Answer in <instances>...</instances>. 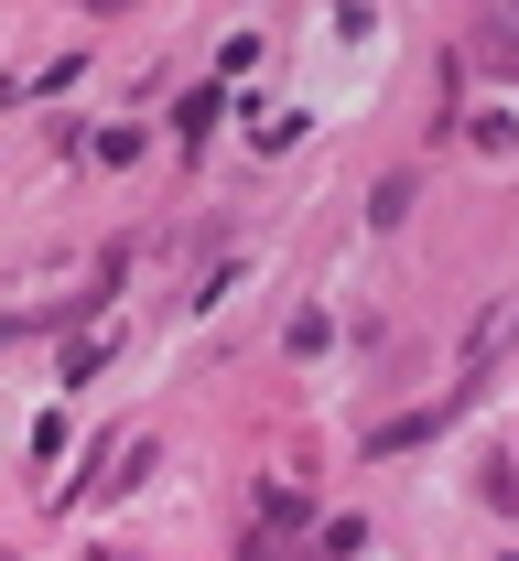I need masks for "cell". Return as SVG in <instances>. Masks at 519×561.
Masks as SVG:
<instances>
[{"label":"cell","instance_id":"cell-5","mask_svg":"<svg viewBox=\"0 0 519 561\" xmlns=\"http://www.w3.org/2000/svg\"><path fill=\"white\" fill-rule=\"evenodd\" d=\"M369 551V529H358V518H325V529H314V561H358Z\"/></svg>","mask_w":519,"mask_h":561},{"label":"cell","instance_id":"cell-3","mask_svg":"<svg viewBox=\"0 0 519 561\" xmlns=\"http://www.w3.org/2000/svg\"><path fill=\"white\" fill-rule=\"evenodd\" d=\"M476 66L519 76V0H498V11H487V33H476Z\"/></svg>","mask_w":519,"mask_h":561},{"label":"cell","instance_id":"cell-2","mask_svg":"<svg viewBox=\"0 0 519 561\" xmlns=\"http://www.w3.org/2000/svg\"><path fill=\"white\" fill-rule=\"evenodd\" d=\"M314 507H303V486H260V507H249V540H282V529H303Z\"/></svg>","mask_w":519,"mask_h":561},{"label":"cell","instance_id":"cell-1","mask_svg":"<svg viewBox=\"0 0 519 561\" xmlns=\"http://www.w3.org/2000/svg\"><path fill=\"white\" fill-rule=\"evenodd\" d=\"M444 421H454V400H444V411H400V421H379V432H369V454H379V465H390V454H422Z\"/></svg>","mask_w":519,"mask_h":561},{"label":"cell","instance_id":"cell-8","mask_svg":"<svg viewBox=\"0 0 519 561\" xmlns=\"http://www.w3.org/2000/svg\"><path fill=\"white\" fill-rule=\"evenodd\" d=\"M109 561H131V551H109Z\"/></svg>","mask_w":519,"mask_h":561},{"label":"cell","instance_id":"cell-9","mask_svg":"<svg viewBox=\"0 0 519 561\" xmlns=\"http://www.w3.org/2000/svg\"><path fill=\"white\" fill-rule=\"evenodd\" d=\"M498 561H519V551H498Z\"/></svg>","mask_w":519,"mask_h":561},{"label":"cell","instance_id":"cell-7","mask_svg":"<svg viewBox=\"0 0 519 561\" xmlns=\"http://www.w3.org/2000/svg\"><path fill=\"white\" fill-rule=\"evenodd\" d=\"M109 11H131V0H87V22H109Z\"/></svg>","mask_w":519,"mask_h":561},{"label":"cell","instance_id":"cell-6","mask_svg":"<svg viewBox=\"0 0 519 561\" xmlns=\"http://www.w3.org/2000/svg\"><path fill=\"white\" fill-rule=\"evenodd\" d=\"M411 195H422V184H411V173H390V184L369 195V227H400V216H411Z\"/></svg>","mask_w":519,"mask_h":561},{"label":"cell","instance_id":"cell-4","mask_svg":"<svg viewBox=\"0 0 519 561\" xmlns=\"http://www.w3.org/2000/svg\"><path fill=\"white\" fill-rule=\"evenodd\" d=\"M217 108H227L217 87H184V98H173V140H206V130H217Z\"/></svg>","mask_w":519,"mask_h":561}]
</instances>
